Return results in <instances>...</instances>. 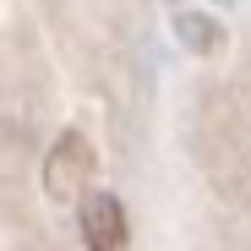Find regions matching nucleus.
I'll return each instance as SVG.
<instances>
[{
    "label": "nucleus",
    "mask_w": 251,
    "mask_h": 251,
    "mask_svg": "<svg viewBox=\"0 0 251 251\" xmlns=\"http://www.w3.org/2000/svg\"><path fill=\"white\" fill-rule=\"evenodd\" d=\"M93 142L82 137V131H66L55 148H50V158H44V191L55 197V202H71V197H88V186H93Z\"/></svg>",
    "instance_id": "f257e3e1"
},
{
    "label": "nucleus",
    "mask_w": 251,
    "mask_h": 251,
    "mask_svg": "<svg viewBox=\"0 0 251 251\" xmlns=\"http://www.w3.org/2000/svg\"><path fill=\"white\" fill-rule=\"evenodd\" d=\"M82 246L88 251H126L131 246V224L115 191H88L82 197Z\"/></svg>",
    "instance_id": "f03ea898"
}]
</instances>
